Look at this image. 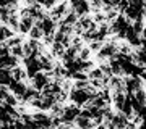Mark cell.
Returning a JSON list of instances; mask_svg holds the SVG:
<instances>
[{"instance_id":"obj_10","label":"cell","mask_w":146,"mask_h":129,"mask_svg":"<svg viewBox=\"0 0 146 129\" xmlns=\"http://www.w3.org/2000/svg\"><path fill=\"white\" fill-rule=\"evenodd\" d=\"M10 55H11V57L20 58V60H23V50H21V45L11 47V48H10Z\"/></svg>"},{"instance_id":"obj_14","label":"cell","mask_w":146,"mask_h":129,"mask_svg":"<svg viewBox=\"0 0 146 129\" xmlns=\"http://www.w3.org/2000/svg\"><path fill=\"white\" fill-rule=\"evenodd\" d=\"M36 129H52V128H41V126H37Z\"/></svg>"},{"instance_id":"obj_1","label":"cell","mask_w":146,"mask_h":129,"mask_svg":"<svg viewBox=\"0 0 146 129\" xmlns=\"http://www.w3.org/2000/svg\"><path fill=\"white\" fill-rule=\"evenodd\" d=\"M80 110L81 108H80L78 105H75L72 102H67L65 103V108H63V113L60 116L62 124H65V126H73V121L80 115Z\"/></svg>"},{"instance_id":"obj_3","label":"cell","mask_w":146,"mask_h":129,"mask_svg":"<svg viewBox=\"0 0 146 129\" xmlns=\"http://www.w3.org/2000/svg\"><path fill=\"white\" fill-rule=\"evenodd\" d=\"M33 26H34V20H33L31 16H23V18H20L18 34H21V36H28V32H29V29H31Z\"/></svg>"},{"instance_id":"obj_4","label":"cell","mask_w":146,"mask_h":129,"mask_svg":"<svg viewBox=\"0 0 146 129\" xmlns=\"http://www.w3.org/2000/svg\"><path fill=\"white\" fill-rule=\"evenodd\" d=\"M10 77L13 79V81H18V83H25V81L28 79V76H26V71H25L23 65H18V66L11 68V69H10Z\"/></svg>"},{"instance_id":"obj_5","label":"cell","mask_w":146,"mask_h":129,"mask_svg":"<svg viewBox=\"0 0 146 129\" xmlns=\"http://www.w3.org/2000/svg\"><path fill=\"white\" fill-rule=\"evenodd\" d=\"M73 126H76V128L80 129H93L94 126H96V123H94V119L91 118H84V116H76L75 118V121H73Z\"/></svg>"},{"instance_id":"obj_12","label":"cell","mask_w":146,"mask_h":129,"mask_svg":"<svg viewBox=\"0 0 146 129\" xmlns=\"http://www.w3.org/2000/svg\"><path fill=\"white\" fill-rule=\"evenodd\" d=\"M93 129H107V126H106L104 123H101V124H96Z\"/></svg>"},{"instance_id":"obj_8","label":"cell","mask_w":146,"mask_h":129,"mask_svg":"<svg viewBox=\"0 0 146 129\" xmlns=\"http://www.w3.org/2000/svg\"><path fill=\"white\" fill-rule=\"evenodd\" d=\"M23 41H25V36H21V34H15L13 37H10V39H7L3 44H5L8 48H11V47H16V45H21L23 44Z\"/></svg>"},{"instance_id":"obj_9","label":"cell","mask_w":146,"mask_h":129,"mask_svg":"<svg viewBox=\"0 0 146 129\" xmlns=\"http://www.w3.org/2000/svg\"><path fill=\"white\" fill-rule=\"evenodd\" d=\"M91 55H93V52L89 50L88 45L84 44V45L78 50V55H76V58H78V60H81V62H86V60H89V58H91Z\"/></svg>"},{"instance_id":"obj_2","label":"cell","mask_w":146,"mask_h":129,"mask_svg":"<svg viewBox=\"0 0 146 129\" xmlns=\"http://www.w3.org/2000/svg\"><path fill=\"white\" fill-rule=\"evenodd\" d=\"M68 10H70L68 0H62V2H57L50 10L47 11V15H49V18H52L55 23H60V20L63 18V15H65Z\"/></svg>"},{"instance_id":"obj_7","label":"cell","mask_w":146,"mask_h":129,"mask_svg":"<svg viewBox=\"0 0 146 129\" xmlns=\"http://www.w3.org/2000/svg\"><path fill=\"white\" fill-rule=\"evenodd\" d=\"M76 20H78V16L75 15V11L70 8V10L63 15V18L60 20V24H65V26H73L75 23H76Z\"/></svg>"},{"instance_id":"obj_13","label":"cell","mask_w":146,"mask_h":129,"mask_svg":"<svg viewBox=\"0 0 146 129\" xmlns=\"http://www.w3.org/2000/svg\"><path fill=\"white\" fill-rule=\"evenodd\" d=\"M34 2H36V3H39V5H44V2H46V0H34Z\"/></svg>"},{"instance_id":"obj_15","label":"cell","mask_w":146,"mask_h":129,"mask_svg":"<svg viewBox=\"0 0 146 129\" xmlns=\"http://www.w3.org/2000/svg\"><path fill=\"white\" fill-rule=\"evenodd\" d=\"M68 129H80V128H76V126H70Z\"/></svg>"},{"instance_id":"obj_11","label":"cell","mask_w":146,"mask_h":129,"mask_svg":"<svg viewBox=\"0 0 146 129\" xmlns=\"http://www.w3.org/2000/svg\"><path fill=\"white\" fill-rule=\"evenodd\" d=\"M88 84H89L88 81H73V89H80V90H83Z\"/></svg>"},{"instance_id":"obj_6","label":"cell","mask_w":146,"mask_h":129,"mask_svg":"<svg viewBox=\"0 0 146 129\" xmlns=\"http://www.w3.org/2000/svg\"><path fill=\"white\" fill-rule=\"evenodd\" d=\"M44 37V32L42 29L39 28V21H34V26H33L29 32H28V39H34V41H41Z\"/></svg>"}]
</instances>
